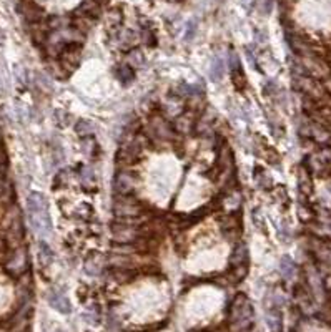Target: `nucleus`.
I'll return each instance as SVG.
<instances>
[{
    "label": "nucleus",
    "instance_id": "f257e3e1",
    "mask_svg": "<svg viewBox=\"0 0 331 332\" xmlns=\"http://www.w3.org/2000/svg\"><path fill=\"white\" fill-rule=\"evenodd\" d=\"M253 322V306L245 294L238 293L230 304V326L233 332H245Z\"/></svg>",
    "mask_w": 331,
    "mask_h": 332
},
{
    "label": "nucleus",
    "instance_id": "f03ea898",
    "mask_svg": "<svg viewBox=\"0 0 331 332\" xmlns=\"http://www.w3.org/2000/svg\"><path fill=\"white\" fill-rule=\"evenodd\" d=\"M29 206V220L32 228L42 234H47L52 231V220L48 214V206L45 198L40 193H32L27 200Z\"/></svg>",
    "mask_w": 331,
    "mask_h": 332
},
{
    "label": "nucleus",
    "instance_id": "7ed1b4c3",
    "mask_svg": "<svg viewBox=\"0 0 331 332\" xmlns=\"http://www.w3.org/2000/svg\"><path fill=\"white\" fill-rule=\"evenodd\" d=\"M140 213H142V206L138 204V201L135 198H130V194L128 196H117L115 194L114 214L117 218H120L122 221H127L138 216Z\"/></svg>",
    "mask_w": 331,
    "mask_h": 332
},
{
    "label": "nucleus",
    "instance_id": "20e7f679",
    "mask_svg": "<svg viewBox=\"0 0 331 332\" xmlns=\"http://www.w3.org/2000/svg\"><path fill=\"white\" fill-rule=\"evenodd\" d=\"M148 133L153 141H172L175 138V128L165 118L156 116L148 125Z\"/></svg>",
    "mask_w": 331,
    "mask_h": 332
},
{
    "label": "nucleus",
    "instance_id": "39448f33",
    "mask_svg": "<svg viewBox=\"0 0 331 332\" xmlns=\"http://www.w3.org/2000/svg\"><path fill=\"white\" fill-rule=\"evenodd\" d=\"M135 178L130 173L120 169L114 178V191L117 196H128L135 189Z\"/></svg>",
    "mask_w": 331,
    "mask_h": 332
},
{
    "label": "nucleus",
    "instance_id": "423d86ee",
    "mask_svg": "<svg viewBox=\"0 0 331 332\" xmlns=\"http://www.w3.org/2000/svg\"><path fill=\"white\" fill-rule=\"evenodd\" d=\"M48 304H50L60 314L67 315V314L72 313L70 301H68L67 295L63 294L62 291H58V289H54V291H50V293H48Z\"/></svg>",
    "mask_w": 331,
    "mask_h": 332
},
{
    "label": "nucleus",
    "instance_id": "0eeeda50",
    "mask_svg": "<svg viewBox=\"0 0 331 332\" xmlns=\"http://www.w3.org/2000/svg\"><path fill=\"white\" fill-rule=\"evenodd\" d=\"M266 326L272 332H283V314L278 306H272L266 311Z\"/></svg>",
    "mask_w": 331,
    "mask_h": 332
},
{
    "label": "nucleus",
    "instance_id": "6e6552de",
    "mask_svg": "<svg viewBox=\"0 0 331 332\" xmlns=\"http://www.w3.org/2000/svg\"><path fill=\"white\" fill-rule=\"evenodd\" d=\"M114 74L117 76V80H118L123 87H128V85L133 83V80H135V68H133L130 63H120L118 67L114 68Z\"/></svg>",
    "mask_w": 331,
    "mask_h": 332
},
{
    "label": "nucleus",
    "instance_id": "1a4fd4ad",
    "mask_svg": "<svg viewBox=\"0 0 331 332\" xmlns=\"http://www.w3.org/2000/svg\"><path fill=\"white\" fill-rule=\"evenodd\" d=\"M80 183L87 191H95L97 189V176L92 168H82L80 169Z\"/></svg>",
    "mask_w": 331,
    "mask_h": 332
},
{
    "label": "nucleus",
    "instance_id": "9d476101",
    "mask_svg": "<svg viewBox=\"0 0 331 332\" xmlns=\"http://www.w3.org/2000/svg\"><path fill=\"white\" fill-rule=\"evenodd\" d=\"M75 131H77V135H78L82 140L94 138V135H95V128H94V125H92L88 120H78V121H77V125H75Z\"/></svg>",
    "mask_w": 331,
    "mask_h": 332
},
{
    "label": "nucleus",
    "instance_id": "9b49d317",
    "mask_svg": "<svg viewBox=\"0 0 331 332\" xmlns=\"http://www.w3.org/2000/svg\"><path fill=\"white\" fill-rule=\"evenodd\" d=\"M223 75H225V60L221 56H216V58H213L212 67H210V76L215 82H220L223 78Z\"/></svg>",
    "mask_w": 331,
    "mask_h": 332
},
{
    "label": "nucleus",
    "instance_id": "f8f14e48",
    "mask_svg": "<svg viewBox=\"0 0 331 332\" xmlns=\"http://www.w3.org/2000/svg\"><path fill=\"white\" fill-rule=\"evenodd\" d=\"M280 271L285 279H292L294 276V273H296V264H294L293 259L290 256H285L280 262Z\"/></svg>",
    "mask_w": 331,
    "mask_h": 332
},
{
    "label": "nucleus",
    "instance_id": "ddd939ff",
    "mask_svg": "<svg viewBox=\"0 0 331 332\" xmlns=\"http://www.w3.org/2000/svg\"><path fill=\"white\" fill-rule=\"evenodd\" d=\"M39 258H40V261H42V264H45L48 266L52 262V259H54V251L50 249V246L47 244V242H43V241H40V244H39Z\"/></svg>",
    "mask_w": 331,
    "mask_h": 332
},
{
    "label": "nucleus",
    "instance_id": "4468645a",
    "mask_svg": "<svg viewBox=\"0 0 331 332\" xmlns=\"http://www.w3.org/2000/svg\"><path fill=\"white\" fill-rule=\"evenodd\" d=\"M255 181H256L258 186H260L261 189H268L270 186H272V183H273V180L266 175L263 168H256L255 169Z\"/></svg>",
    "mask_w": 331,
    "mask_h": 332
},
{
    "label": "nucleus",
    "instance_id": "2eb2a0df",
    "mask_svg": "<svg viewBox=\"0 0 331 332\" xmlns=\"http://www.w3.org/2000/svg\"><path fill=\"white\" fill-rule=\"evenodd\" d=\"M192 128H193V120L190 118V116H187V115L178 116L176 125H175V129H178V131H181V133H188Z\"/></svg>",
    "mask_w": 331,
    "mask_h": 332
},
{
    "label": "nucleus",
    "instance_id": "dca6fc26",
    "mask_svg": "<svg viewBox=\"0 0 331 332\" xmlns=\"http://www.w3.org/2000/svg\"><path fill=\"white\" fill-rule=\"evenodd\" d=\"M68 180H70V171H68V169H62V171H58L57 176H55V180H54V189L65 188Z\"/></svg>",
    "mask_w": 331,
    "mask_h": 332
},
{
    "label": "nucleus",
    "instance_id": "f3484780",
    "mask_svg": "<svg viewBox=\"0 0 331 332\" xmlns=\"http://www.w3.org/2000/svg\"><path fill=\"white\" fill-rule=\"evenodd\" d=\"M232 82L235 85L236 88H243L245 87V74L243 70H241V67H236V68H232Z\"/></svg>",
    "mask_w": 331,
    "mask_h": 332
},
{
    "label": "nucleus",
    "instance_id": "a211bd4d",
    "mask_svg": "<svg viewBox=\"0 0 331 332\" xmlns=\"http://www.w3.org/2000/svg\"><path fill=\"white\" fill-rule=\"evenodd\" d=\"M196 28H198V25H196V22H188L187 25V32H185V40H193L196 35Z\"/></svg>",
    "mask_w": 331,
    "mask_h": 332
}]
</instances>
